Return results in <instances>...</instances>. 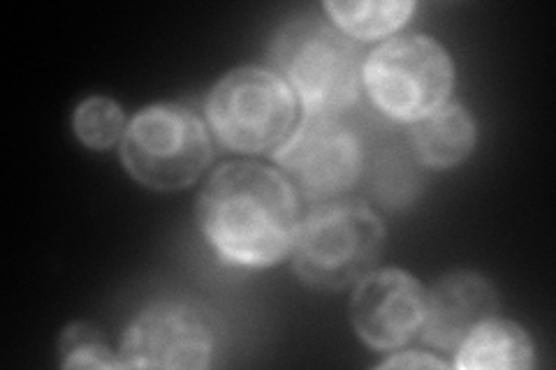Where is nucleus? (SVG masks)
<instances>
[{"mask_svg":"<svg viewBox=\"0 0 556 370\" xmlns=\"http://www.w3.org/2000/svg\"><path fill=\"white\" fill-rule=\"evenodd\" d=\"M198 222L225 261L265 269L298 237V200L283 174L255 163L223 165L198 200Z\"/></svg>","mask_w":556,"mask_h":370,"instance_id":"obj_1","label":"nucleus"},{"mask_svg":"<svg viewBox=\"0 0 556 370\" xmlns=\"http://www.w3.org/2000/svg\"><path fill=\"white\" fill-rule=\"evenodd\" d=\"M269 56L308 114L337 116L357 100L364 73L359 49L325 20L300 16L286 24L274 38Z\"/></svg>","mask_w":556,"mask_h":370,"instance_id":"obj_2","label":"nucleus"},{"mask_svg":"<svg viewBox=\"0 0 556 370\" xmlns=\"http://www.w3.org/2000/svg\"><path fill=\"white\" fill-rule=\"evenodd\" d=\"M121 161L137 183L151 190H181L212 163V142L198 114L163 102L139 112L121 139Z\"/></svg>","mask_w":556,"mask_h":370,"instance_id":"obj_3","label":"nucleus"},{"mask_svg":"<svg viewBox=\"0 0 556 370\" xmlns=\"http://www.w3.org/2000/svg\"><path fill=\"white\" fill-rule=\"evenodd\" d=\"M386 245V227L364 206H325L298 229L294 271L318 292H337L367 276Z\"/></svg>","mask_w":556,"mask_h":370,"instance_id":"obj_4","label":"nucleus"},{"mask_svg":"<svg viewBox=\"0 0 556 370\" xmlns=\"http://www.w3.org/2000/svg\"><path fill=\"white\" fill-rule=\"evenodd\" d=\"M362 79L382 114L415 123L443 107L455 86V65L441 42L406 35L378 47Z\"/></svg>","mask_w":556,"mask_h":370,"instance_id":"obj_5","label":"nucleus"},{"mask_svg":"<svg viewBox=\"0 0 556 370\" xmlns=\"http://www.w3.org/2000/svg\"><path fill=\"white\" fill-rule=\"evenodd\" d=\"M206 116L220 142L237 153L283 146L298 118L290 86L269 69L239 67L223 77L206 102Z\"/></svg>","mask_w":556,"mask_h":370,"instance_id":"obj_6","label":"nucleus"},{"mask_svg":"<svg viewBox=\"0 0 556 370\" xmlns=\"http://www.w3.org/2000/svg\"><path fill=\"white\" fill-rule=\"evenodd\" d=\"M220 345V324L202 304L167 298L139 312L121 341L124 368H208Z\"/></svg>","mask_w":556,"mask_h":370,"instance_id":"obj_7","label":"nucleus"},{"mask_svg":"<svg viewBox=\"0 0 556 370\" xmlns=\"http://www.w3.org/2000/svg\"><path fill=\"white\" fill-rule=\"evenodd\" d=\"M276 161L288 183L306 200H332L351 190L364 169V151L357 135L337 116L308 114L292 132Z\"/></svg>","mask_w":556,"mask_h":370,"instance_id":"obj_8","label":"nucleus"},{"mask_svg":"<svg viewBox=\"0 0 556 370\" xmlns=\"http://www.w3.org/2000/svg\"><path fill=\"white\" fill-rule=\"evenodd\" d=\"M425 288L402 269L367 273L353 296L351 317L357 336L376 349L406 345L425 320Z\"/></svg>","mask_w":556,"mask_h":370,"instance_id":"obj_9","label":"nucleus"},{"mask_svg":"<svg viewBox=\"0 0 556 370\" xmlns=\"http://www.w3.org/2000/svg\"><path fill=\"white\" fill-rule=\"evenodd\" d=\"M498 312V294L486 278L457 271L441 278L425 298L422 339L439 349L457 345Z\"/></svg>","mask_w":556,"mask_h":370,"instance_id":"obj_10","label":"nucleus"},{"mask_svg":"<svg viewBox=\"0 0 556 370\" xmlns=\"http://www.w3.org/2000/svg\"><path fill=\"white\" fill-rule=\"evenodd\" d=\"M476 120L462 104H443L441 110L415 120L410 149L417 161L433 169H447L464 163L476 146Z\"/></svg>","mask_w":556,"mask_h":370,"instance_id":"obj_11","label":"nucleus"},{"mask_svg":"<svg viewBox=\"0 0 556 370\" xmlns=\"http://www.w3.org/2000/svg\"><path fill=\"white\" fill-rule=\"evenodd\" d=\"M533 363L535 349L529 333L496 315L468 333L457 345L455 359V366L466 370H525Z\"/></svg>","mask_w":556,"mask_h":370,"instance_id":"obj_12","label":"nucleus"},{"mask_svg":"<svg viewBox=\"0 0 556 370\" xmlns=\"http://www.w3.org/2000/svg\"><path fill=\"white\" fill-rule=\"evenodd\" d=\"M413 10V3H325L329 20L351 40L390 35L408 22Z\"/></svg>","mask_w":556,"mask_h":370,"instance_id":"obj_13","label":"nucleus"},{"mask_svg":"<svg viewBox=\"0 0 556 370\" xmlns=\"http://www.w3.org/2000/svg\"><path fill=\"white\" fill-rule=\"evenodd\" d=\"M75 132L89 149H112L126 135V114L112 98H89L75 112Z\"/></svg>","mask_w":556,"mask_h":370,"instance_id":"obj_14","label":"nucleus"},{"mask_svg":"<svg viewBox=\"0 0 556 370\" xmlns=\"http://www.w3.org/2000/svg\"><path fill=\"white\" fill-rule=\"evenodd\" d=\"M65 368H124L118 352L104 343L98 327L89 322L70 324L59 343Z\"/></svg>","mask_w":556,"mask_h":370,"instance_id":"obj_15","label":"nucleus"},{"mask_svg":"<svg viewBox=\"0 0 556 370\" xmlns=\"http://www.w3.org/2000/svg\"><path fill=\"white\" fill-rule=\"evenodd\" d=\"M445 361L433 359L425 352H402V355H396L388 361H382L380 368H445Z\"/></svg>","mask_w":556,"mask_h":370,"instance_id":"obj_16","label":"nucleus"}]
</instances>
